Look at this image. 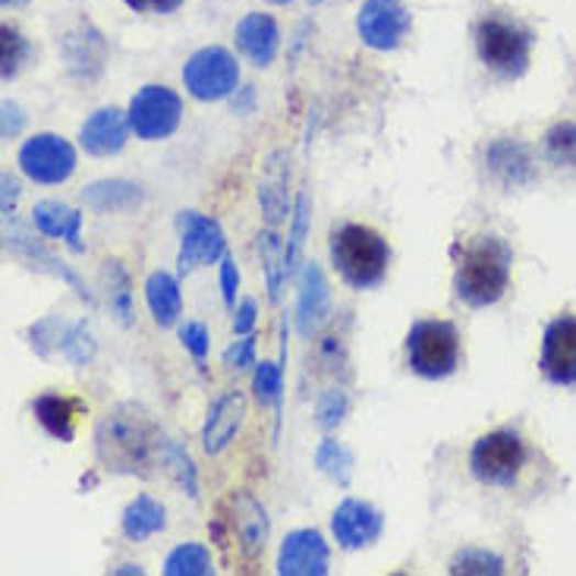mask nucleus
Returning <instances> with one entry per match:
<instances>
[{"mask_svg": "<svg viewBox=\"0 0 576 576\" xmlns=\"http://www.w3.org/2000/svg\"><path fill=\"white\" fill-rule=\"evenodd\" d=\"M255 315H258V306L255 300H243L236 309H233V331L243 337V334H253L255 328Z\"/></svg>", "mask_w": 576, "mask_h": 576, "instance_id": "42", "label": "nucleus"}, {"mask_svg": "<svg viewBox=\"0 0 576 576\" xmlns=\"http://www.w3.org/2000/svg\"><path fill=\"white\" fill-rule=\"evenodd\" d=\"M164 574L167 576H211L214 564H211V552L206 545H177L164 561Z\"/></svg>", "mask_w": 576, "mask_h": 576, "instance_id": "29", "label": "nucleus"}, {"mask_svg": "<svg viewBox=\"0 0 576 576\" xmlns=\"http://www.w3.org/2000/svg\"><path fill=\"white\" fill-rule=\"evenodd\" d=\"M236 47L255 67H268L280 47V29L268 13H246L236 25Z\"/></svg>", "mask_w": 576, "mask_h": 576, "instance_id": "20", "label": "nucleus"}, {"mask_svg": "<svg viewBox=\"0 0 576 576\" xmlns=\"http://www.w3.org/2000/svg\"><path fill=\"white\" fill-rule=\"evenodd\" d=\"M331 530H334V539L341 542V549L356 552V549H366V545L381 539L385 517L359 498H346L331 517Z\"/></svg>", "mask_w": 576, "mask_h": 576, "instance_id": "15", "label": "nucleus"}, {"mask_svg": "<svg viewBox=\"0 0 576 576\" xmlns=\"http://www.w3.org/2000/svg\"><path fill=\"white\" fill-rule=\"evenodd\" d=\"M180 344L192 353V359L202 366L208 359V346H211V341H208V328L202 322H186L180 324Z\"/></svg>", "mask_w": 576, "mask_h": 576, "instance_id": "39", "label": "nucleus"}, {"mask_svg": "<svg viewBox=\"0 0 576 576\" xmlns=\"http://www.w3.org/2000/svg\"><path fill=\"white\" fill-rule=\"evenodd\" d=\"M523 466H527V441L510 429L483 435L469 454V469L483 485L510 488L520 479Z\"/></svg>", "mask_w": 576, "mask_h": 576, "instance_id": "6", "label": "nucleus"}, {"mask_svg": "<svg viewBox=\"0 0 576 576\" xmlns=\"http://www.w3.org/2000/svg\"><path fill=\"white\" fill-rule=\"evenodd\" d=\"M224 366H228V369H250V366H255L253 334H243L240 341H233V344L224 350Z\"/></svg>", "mask_w": 576, "mask_h": 576, "instance_id": "40", "label": "nucleus"}, {"mask_svg": "<svg viewBox=\"0 0 576 576\" xmlns=\"http://www.w3.org/2000/svg\"><path fill=\"white\" fill-rule=\"evenodd\" d=\"M258 253H262V265H265V275H268V300H280V287L284 280L290 277L287 268V246L275 231H265L258 236Z\"/></svg>", "mask_w": 576, "mask_h": 576, "instance_id": "27", "label": "nucleus"}, {"mask_svg": "<svg viewBox=\"0 0 576 576\" xmlns=\"http://www.w3.org/2000/svg\"><path fill=\"white\" fill-rule=\"evenodd\" d=\"M82 202L92 206L95 211H126L142 202L139 186L126 184V180H101L82 189Z\"/></svg>", "mask_w": 576, "mask_h": 576, "instance_id": "26", "label": "nucleus"}, {"mask_svg": "<svg viewBox=\"0 0 576 576\" xmlns=\"http://www.w3.org/2000/svg\"><path fill=\"white\" fill-rule=\"evenodd\" d=\"M120 527H123V535H126L130 542H145V539L158 535V532L167 527L164 505H158L152 495H136V498L126 505V510H123Z\"/></svg>", "mask_w": 576, "mask_h": 576, "instance_id": "25", "label": "nucleus"}, {"mask_svg": "<svg viewBox=\"0 0 576 576\" xmlns=\"http://www.w3.org/2000/svg\"><path fill=\"white\" fill-rule=\"evenodd\" d=\"M243 419H246V394H221L211 403V410L206 416V425H202V451L206 454H221L236 439V432L243 429Z\"/></svg>", "mask_w": 576, "mask_h": 576, "instance_id": "17", "label": "nucleus"}, {"mask_svg": "<svg viewBox=\"0 0 576 576\" xmlns=\"http://www.w3.org/2000/svg\"><path fill=\"white\" fill-rule=\"evenodd\" d=\"M7 246H10V250H16V253H20V255H25L29 262H42L38 268H47V272H51V275H54V277H60V280H67L69 287H73V290H76V293H79L82 300L92 302V293H89V290L82 287V280H79V277H76V275H73V272H69L67 262H60V258H54V255H47L45 250H38V246H32V243H29L25 236H20V233H7Z\"/></svg>", "mask_w": 576, "mask_h": 576, "instance_id": "28", "label": "nucleus"}, {"mask_svg": "<svg viewBox=\"0 0 576 576\" xmlns=\"http://www.w3.org/2000/svg\"><path fill=\"white\" fill-rule=\"evenodd\" d=\"M167 476L180 485L189 498H199V473H196V463L186 454V447L180 441L170 444V454H167Z\"/></svg>", "mask_w": 576, "mask_h": 576, "instance_id": "34", "label": "nucleus"}, {"mask_svg": "<svg viewBox=\"0 0 576 576\" xmlns=\"http://www.w3.org/2000/svg\"><path fill=\"white\" fill-rule=\"evenodd\" d=\"M145 302L152 309V319L162 328L177 324L180 312H184V297H180L177 277L167 275V272H152L145 280Z\"/></svg>", "mask_w": 576, "mask_h": 576, "instance_id": "24", "label": "nucleus"}, {"mask_svg": "<svg viewBox=\"0 0 576 576\" xmlns=\"http://www.w3.org/2000/svg\"><path fill=\"white\" fill-rule=\"evenodd\" d=\"M20 170L35 184L60 186L76 174V152L67 139L54 136V133H38V136L23 142Z\"/></svg>", "mask_w": 576, "mask_h": 576, "instance_id": "9", "label": "nucleus"}, {"mask_svg": "<svg viewBox=\"0 0 576 576\" xmlns=\"http://www.w3.org/2000/svg\"><path fill=\"white\" fill-rule=\"evenodd\" d=\"M272 3H277V7H284V3H293V0H272Z\"/></svg>", "mask_w": 576, "mask_h": 576, "instance_id": "49", "label": "nucleus"}, {"mask_svg": "<svg viewBox=\"0 0 576 576\" xmlns=\"http://www.w3.org/2000/svg\"><path fill=\"white\" fill-rule=\"evenodd\" d=\"M510 265H513V253L501 236L479 233L466 240L463 246H457V272H454L457 300L473 309L495 306L508 293Z\"/></svg>", "mask_w": 576, "mask_h": 576, "instance_id": "2", "label": "nucleus"}, {"mask_svg": "<svg viewBox=\"0 0 576 576\" xmlns=\"http://www.w3.org/2000/svg\"><path fill=\"white\" fill-rule=\"evenodd\" d=\"M20 130H23V114H20V108L10 104V101H3V139H13Z\"/></svg>", "mask_w": 576, "mask_h": 576, "instance_id": "45", "label": "nucleus"}, {"mask_svg": "<svg viewBox=\"0 0 576 576\" xmlns=\"http://www.w3.org/2000/svg\"><path fill=\"white\" fill-rule=\"evenodd\" d=\"M508 571V564H505V557L495 552H488V549H463V552L454 554V561H451V574H466V576H498Z\"/></svg>", "mask_w": 576, "mask_h": 576, "instance_id": "30", "label": "nucleus"}, {"mask_svg": "<svg viewBox=\"0 0 576 576\" xmlns=\"http://www.w3.org/2000/svg\"><path fill=\"white\" fill-rule=\"evenodd\" d=\"M25 54H29V45H25V38L16 32V29H10V25H3L0 29V76H3V82H10L20 67L25 64Z\"/></svg>", "mask_w": 576, "mask_h": 576, "instance_id": "35", "label": "nucleus"}, {"mask_svg": "<svg viewBox=\"0 0 576 576\" xmlns=\"http://www.w3.org/2000/svg\"><path fill=\"white\" fill-rule=\"evenodd\" d=\"M331 312V287L322 265L309 262L300 275V302H297V328L302 337H312Z\"/></svg>", "mask_w": 576, "mask_h": 576, "instance_id": "19", "label": "nucleus"}, {"mask_svg": "<svg viewBox=\"0 0 576 576\" xmlns=\"http://www.w3.org/2000/svg\"><path fill=\"white\" fill-rule=\"evenodd\" d=\"M410 10L400 0H366L359 16H356V29L359 38L375 51H394L403 45V38L410 35Z\"/></svg>", "mask_w": 576, "mask_h": 576, "instance_id": "12", "label": "nucleus"}, {"mask_svg": "<svg viewBox=\"0 0 576 576\" xmlns=\"http://www.w3.org/2000/svg\"><path fill=\"white\" fill-rule=\"evenodd\" d=\"M126 133H130V117H123L117 108H101L82 123L79 145L95 158H111L123 152Z\"/></svg>", "mask_w": 576, "mask_h": 576, "instance_id": "18", "label": "nucleus"}, {"mask_svg": "<svg viewBox=\"0 0 576 576\" xmlns=\"http://www.w3.org/2000/svg\"><path fill=\"white\" fill-rule=\"evenodd\" d=\"M170 444L174 441L164 435L152 413H145L136 403H120L95 425V454L104 469L120 476H167Z\"/></svg>", "mask_w": 576, "mask_h": 576, "instance_id": "1", "label": "nucleus"}, {"mask_svg": "<svg viewBox=\"0 0 576 576\" xmlns=\"http://www.w3.org/2000/svg\"><path fill=\"white\" fill-rule=\"evenodd\" d=\"M476 51L485 67L505 79H517L530 67L532 32L505 13H485L476 23Z\"/></svg>", "mask_w": 576, "mask_h": 576, "instance_id": "4", "label": "nucleus"}, {"mask_svg": "<svg viewBox=\"0 0 576 576\" xmlns=\"http://www.w3.org/2000/svg\"><path fill=\"white\" fill-rule=\"evenodd\" d=\"M82 410L79 400L73 397H64V394H38L32 400V413L38 419V425L45 429L51 439L57 441H73L76 435V416Z\"/></svg>", "mask_w": 576, "mask_h": 576, "instance_id": "21", "label": "nucleus"}, {"mask_svg": "<svg viewBox=\"0 0 576 576\" xmlns=\"http://www.w3.org/2000/svg\"><path fill=\"white\" fill-rule=\"evenodd\" d=\"M16 3H25V0H3V7H16Z\"/></svg>", "mask_w": 576, "mask_h": 576, "instance_id": "48", "label": "nucleus"}, {"mask_svg": "<svg viewBox=\"0 0 576 576\" xmlns=\"http://www.w3.org/2000/svg\"><path fill=\"white\" fill-rule=\"evenodd\" d=\"M177 228H180V255H177L180 275H189L228 255V240L214 218H206L199 211H180Z\"/></svg>", "mask_w": 576, "mask_h": 576, "instance_id": "10", "label": "nucleus"}, {"mask_svg": "<svg viewBox=\"0 0 576 576\" xmlns=\"http://www.w3.org/2000/svg\"><path fill=\"white\" fill-rule=\"evenodd\" d=\"M346 407H350V403H346L344 391H337V388H334V391L324 394L322 400H319V410H315V416H319V425H322V429H337V425L344 422Z\"/></svg>", "mask_w": 576, "mask_h": 576, "instance_id": "38", "label": "nucleus"}, {"mask_svg": "<svg viewBox=\"0 0 576 576\" xmlns=\"http://www.w3.org/2000/svg\"><path fill=\"white\" fill-rule=\"evenodd\" d=\"M331 258L353 290H372L388 275L391 250L385 236L366 224H341L331 233Z\"/></svg>", "mask_w": 576, "mask_h": 576, "instance_id": "3", "label": "nucleus"}, {"mask_svg": "<svg viewBox=\"0 0 576 576\" xmlns=\"http://www.w3.org/2000/svg\"><path fill=\"white\" fill-rule=\"evenodd\" d=\"M485 167H488L491 180L505 189H520V186H530L535 180L532 148L520 139H495L485 148Z\"/></svg>", "mask_w": 576, "mask_h": 576, "instance_id": "16", "label": "nucleus"}, {"mask_svg": "<svg viewBox=\"0 0 576 576\" xmlns=\"http://www.w3.org/2000/svg\"><path fill=\"white\" fill-rule=\"evenodd\" d=\"M117 574H142V567H133V564H123Z\"/></svg>", "mask_w": 576, "mask_h": 576, "instance_id": "47", "label": "nucleus"}, {"mask_svg": "<svg viewBox=\"0 0 576 576\" xmlns=\"http://www.w3.org/2000/svg\"><path fill=\"white\" fill-rule=\"evenodd\" d=\"M32 224L35 231L45 233L51 240H67L73 253H82V243H79L82 214L76 208L60 206V202H38L32 208Z\"/></svg>", "mask_w": 576, "mask_h": 576, "instance_id": "22", "label": "nucleus"}, {"mask_svg": "<svg viewBox=\"0 0 576 576\" xmlns=\"http://www.w3.org/2000/svg\"><path fill=\"white\" fill-rule=\"evenodd\" d=\"M236 287H240V272H236V262L233 255H224L221 258V293H224V302L228 306H236Z\"/></svg>", "mask_w": 576, "mask_h": 576, "instance_id": "41", "label": "nucleus"}, {"mask_svg": "<svg viewBox=\"0 0 576 576\" xmlns=\"http://www.w3.org/2000/svg\"><path fill=\"white\" fill-rule=\"evenodd\" d=\"M253 391L262 403H280V391H284V369L277 363H262L255 369Z\"/></svg>", "mask_w": 576, "mask_h": 576, "instance_id": "36", "label": "nucleus"}, {"mask_svg": "<svg viewBox=\"0 0 576 576\" xmlns=\"http://www.w3.org/2000/svg\"><path fill=\"white\" fill-rule=\"evenodd\" d=\"M186 92L199 101L231 98L240 86V64L228 47H199L184 67Z\"/></svg>", "mask_w": 576, "mask_h": 576, "instance_id": "7", "label": "nucleus"}, {"mask_svg": "<svg viewBox=\"0 0 576 576\" xmlns=\"http://www.w3.org/2000/svg\"><path fill=\"white\" fill-rule=\"evenodd\" d=\"M221 520L228 523L233 542L240 554L246 561H258L265 545H268V535H272V523H268V513L265 508L255 501L253 495L246 491H231L228 501H224V510H221Z\"/></svg>", "mask_w": 576, "mask_h": 576, "instance_id": "11", "label": "nucleus"}, {"mask_svg": "<svg viewBox=\"0 0 576 576\" xmlns=\"http://www.w3.org/2000/svg\"><path fill=\"white\" fill-rule=\"evenodd\" d=\"M130 130L142 142H162L174 136L184 120V101L167 86H145L130 101Z\"/></svg>", "mask_w": 576, "mask_h": 576, "instance_id": "8", "label": "nucleus"}, {"mask_svg": "<svg viewBox=\"0 0 576 576\" xmlns=\"http://www.w3.org/2000/svg\"><path fill=\"white\" fill-rule=\"evenodd\" d=\"M287 180H290V158L275 152L268 158L262 184H258V206H262L265 218L272 224H280L287 218V211H290V206H287Z\"/></svg>", "mask_w": 576, "mask_h": 576, "instance_id": "23", "label": "nucleus"}, {"mask_svg": "<svg viewBox=\"0 0 576 576\" xmlns=\"http://www.w3.org/2000/svg\"><path fill=\"white\" fill-rule=\"evenodd\" d=\"M315 466L322 469L328 479H334L337 485L350 483V473H353V454L346 451L341 441L324 439L315 451Z\"/></svg>", "mask_w": 576, "mask_h": 576, "instance_id": "32", "label": "nucleus"}, {"mask_svg": "<svg viewBox=\"0 0 576 576\" xmlns=\"http://www.w3.org/2000/svg\"><path fill=\"white\" fill-rule=\"evenodd\" d=\"M253 98H255L253 89H246V92H243V98H233V108H236V114H246V111L253 108Z\"/></svg>", "mask_w": 576, "mask_h": 576, "instance_id": "46", "label": "nucleus"}, {"mask_svg": "<svg viewBox=\"0 0 576 576\" xmlns=\"http://www.w3.org/2000/svg\"><path fill=\"white\" fill-rule=\"evenodd\" d=\"M328 542L319 530H293L280 542L277 574L280 576H324L328 574Z\"/></svg>", "mask_w": 576, "mask_h": 576, "instance_id": "14", "label": "nucleus"}, {"mask_svg": "<svg viewBox=\"0 0 576 576\" xmlns=\"http://www.w3.org/2000/svg\"><path fill=\"white\" fill-rule=\"evenodd\" d=\"M136 13H174L184 7V0H123Z\"/></svg>", "mask_w": 576, "mask_h": 576, "instance_id": "44", "label": "nucleus"}, {"mask_svg": "<svg viewBox=\"0 0 576 576\" xmlns=\"http://www.w3.org/2000/svg\"><path fill=\"white\" fill-rule=\"evenodd\" d=\"M104 275L111 280L108 297H111V309L117 312V319L123 324H133V290H130L133 284H130V277L120 268V262H104Z\"/></svg>", "mask_w": 576, "mask_h": 576, "instance_id": "33", "label": "nucleus"}, {"mask_svg": "<svg viewBox=\"0 0 576 576\" xmlns=\"http://www.w3.org/2000/svg\"><path fill=\"white\" fill-rule=\"evenodd\" d=\"M545 158L557 167H576V123L561 120L545 133Z\"/></svg>", "mask_w": 576, "mask_h": 576, "instance_id": "31", "label": "nucleus"}, {"mask_svg": "<svg viewBox=\"0 0 576 576\" xmlns=\"http://www.w3.org/2000/svg\"><path fill=\"white\" fill-rule=\"evenodd\" d=\"M407 366L422 378H447L461 366V331L444 319L413 322L407 334Z\"/></svg>", "mask_w": 576, "mask_h": 576, "instance_id": "5", "label": "nucleus"}, {"mask_svg": "<svg viewBox=\"0 0 576 576\" xmlns=\"http://www.w3.org/2000/svg\"><path fill=\"white\" fill-rule=\"evenodd\" d=\"M306 231H309V196L300 192V199H297V218H293V233H290V243H287V268H290V275H293V268L300 262Z\"/></svg>", "mask_w": 576, "mask_h": 576, "instance_id": "37", "label": "nucleus"}, {"mask_svg": "<svg viewBox=\"0 0 576 576\" xmlns=\"http://www.w3.org/2000/svg\"><path fill=\"white\" fill-rule=\"evenodd\" d=\"M0 186H3V202H0V211H3V218H13V211H16V202H20V180L16 177H10V174H3L0 177Z\"/></svg>", "mask_w": 576, "mask_h": 576, "instance_id": "43", "label": "nucleus"}, {"mask_svg": "<svg viewBox=\"0 0 576 576\" xmlns=\"http://www.w3.org/2000/svg\"><path fill=\"white\" fill-rule=\"evenodd\" d=\"M542 375L557 388L576 385V315H557L542 334Z\"/></svg>", "mask_w": 576, "mask_h": 576, "instance_id": "13", "label": "nucleus"}]
</instances>
